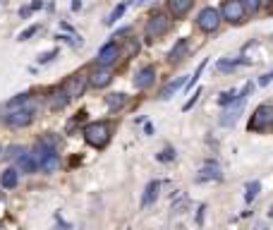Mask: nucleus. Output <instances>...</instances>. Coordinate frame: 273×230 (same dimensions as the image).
Returning a JSON list of instances; mask_svg holds the SVG:
<instances>
[{
  "instance_id": "f257e3e1",
  "label": "nucleus",
  "mask_w": 273,
  "mask_h": 230,
  "mask_svg": "<svg viewBox=\"0 0 273 230\" xmlns=\"http://www.w3.org/2000/svg\"><path fill=\"white\" fill-rule=\"evenodd\" d=\"M84 139H87V144H91L94 149H106L110 142V125L108 122H89L87 127H84Z\"/></svg>"
},
{
  "instance_id": "c756f323",
  "label": "nucleus",
  "mask_w": 273,
  "mask_h": 230,
  "mask_svg": "<svg viewBox=\"0 0 273 230\" xmlns=\"http://www.w3.org/2000/svg\"><path fill=\"white\" fill-rule=\"evenodd\" d=\"M36 32H39V24H32V27H29V29H24V32L20 34L17 39H20V41H29V39H32Z\"/></svg>"
},
{
  "instance_id": "cd10ccee",
  "label": "nucleus",
  "mask_w": 273,
  "mask_h": 230,
  "mask_svg": "<svg viewBox=\"0 0 273 230\" xmlns=\"http://www.w3.org/2000/svg\"><path fill=\"white\" fill-rule=\"evenodd\" d=\"M156 161H161V163H168V161H175V151L173 149H163L161 153H156Z\"/></svg>"
},
{
  "instance_id": "4c0bfd02",
  "label": "nucleus",
  "mask_w": 273,
  "mask_h": 230,
  "mask_svg": "<svg viewBox=\"0 0 273 230\" xmlns=\"http://www.w3.org/2000/svg\"><path fill=\"white\" fill-rule=\"evenodd\" d=\"M132 3H134L137 8H144V5H146V3H151V0H132Z\"/></svg>"
},
{
  "instance_id": "aec40b11",
  "label": "nucleus",
  "mask_w": 273,
  "mask_h": 230,
  "mask_svg": "<svg viewBox=\"0 0 273 230\" xmlns=\"http://www.w3.org/2000/svg\"><path fill=\"white\" fill-rule=\"evenodd\" d=\"M3 187L5 189H12V187H17L20 182V170H15V168H8V170H3Z\"/></svg>"
},
{
  "instance_id": "6ab92c4d",
  "label": "nucleus",
  "mask_w": 273,
  "mask_h": 230,
  "mask_svg": "<svg viewBox=\"0 0 273 230\" xmlns=\"http://www.w3.org/2000/svg\"><path fill=\"white\" fill-rule=\"evenodd\" d=\"M187 84V77H177L175 82H170V84H165V89L161 91V101H168L173 99V94L177 91V89H182Z\"/></svg>"
},
{
  "instance_id": "c9c22d12",
  "label": "nucleus",
  "mask_w": 273,
  "mask_h": 230,
  "mask_svg": "<svg viewBox=\"0 0 273 230\" xmlns=\"http://www.w3.org/2000/svg\"><path fill=\"white\" fill-rule=\"evenodd\" d=\"M72 10H75V12L82 10V0H72Z\"/></svg>"
},
{
  "instance_id": "a19ab883",
  "label": "nucleus",
  "mask_w": 273,
  "mask_h": 230,
  "mask_svg": "<svg viewBox=\"0 0 273 230\" xmlns=\"http://www.w3.org/2000/svg\"><path fill=\"white\" fill-rule=\"evenodd\" d=\"M256 230H268V228H266V225H259V228H256Z\"/></svg>"
},
{
  "instance_id": "ea45409f",
  "label": "nucleus",
  "mask_w": 273,
  "mask_h": 230,
  "mask_svg": "<svg viewBox=\"0 0 273 230\" xmlns=\"http://www.w3.org/2000/svg\"><path fill=\"white\" fill-rule=\"evenodd\" d=\"M5 3H8V0H0V10H3V8H5Z\"/></svg>"
},
{
  "instance_id": "58836bf2",
  "label": "nucleus",
  "mask_w": 273,
  "mask_h": 230,
  "mask_svg": "<svg viewBox=\"0 0 273 230\" xmlns=\"http://www.w3.org/2000/svg\"><path fill=\"white\" fill-rule=\"evenodd\" d=\"M144 132H146V134H153V125H149V122H146V127H144Z\"/></svg>"
},
{
  "instance_id": "ddd939ff",
  "label": "nucleus",
  "mask_w": 273,
  "mask_h": 230,
  "mask_svg": "<svg viewBox=\"0 0 273 230\" xmlns=\"http://www.w3.org/2000/svg\"><path fill=\"white\" fill-rule=\"evenodd\" d=\"M70 94H67V89L65 87H60V89H55L53 94L48 96V106H51V110H63L70 103Z\"/></svg>"
},
{
  "instance_id": "dca6fc26",
  "label": "nucleus",
  "mask_w": 273,
  "mask_h": 230,
  "mask_svg": "<svg viewBox=\"0 0 273 230\" xmlns=\"http://www.w3.org/2000/svg\"><path fill=\"white\" fill-rule=\"evenodd\" d=\"M17 168L22 170V173H36L39 170V165H36V158H34V153L24 151L20 158H17Z\"/></svg>"
},
{
  "instance_id": "39448f33",
  "label": "nucleus",
  "mask_w": 273,
  "mask_h": 230,
  "mask_svg": "<svg viewBox=\"0 0 273 230\" xmlns=\"http://www.w3.org/2000/svg\"><path fill=\"white\" fill-rule=\"evenodd\" d=\"M249 132H273V106H259L249 118Z\"/></svg>"
},
{
  "instance_id": "c85d7f7f",
  "label": "nucleus",
  "mask_w": 273,
  "mask_h": 230,
  "mask_svg": "<svg viewBox=\"0 0 273 230\" xmlns=\"http://www.w3.org/2000/svg\"><path fill=\"white\" fill-rule=\"evenodd\" d=\"M122 15H125V5H118V8H115V10L110 12V17L108 20H106V24H115L118 22V20H120Z\"/></svg>"
},
{
  "instance_id": "b1692460",
  "label": "nucleus",
  "mask_w": 273,
  "mask_h": 230,
  "mask_svg": "<svg viewBox=\"0 0 273 230\" xmlns=\"http://www.w3.org/2000/svg\"><path fill=\"white\" fill-rule=\"evenodd\" d=\"M39 144H44V146H48V149H60V134H53V132H48V134H44L41 139H39Z\"/></svg>"
},
{
  "instance_id": "79ce46f5",
  "label": "nucleus",
  "mask_w": 273,
  "mask_h": 230,
  "mask_svg": "<svg viewBox=\"0 0 273 230\" xmlns=\"http://www.w3.org/2000/svg\"><path fill=\"white\" fill-rule=\"evenodd\" d=\"M271 8H273V0H271Z\"/></svg>"
},
{
  "instance_id": "423d86ee",
  "label": "nucleus",
  "mask_w": 273,
  "mask_h": 230,
  "mask_svg": "<svg viewBox=\"0 0 273 230\" xmlns=\"http://www.w3.org/2000/svg\"><path fill=\"white\" fill-rule=\"evenodd\" d=\"M220 17L230 24H242L244 17H247V5H244V0H223Z\"/></svg>"
},
{
  "instance_id": "72a5a7b5",
  "label": "nucleus",
  "mask_w": 273,
  "mask_h": 230,
  "mask_svg": "<svg viewBox=\"0 0 273 230\" xmlns=\"http://www.w3.org/2000/svg\"><path fill=\"white\" fill-rule=\"evenodd\" d=\"M199 96H201V91H197V94H194L192 99L187 101V103H185V108H182V110H189V108H192V106H194V103H197V101H199Z\"/></svg>"
},
{
  "instance_id": "a211bd4d",
  "label": "nucleus",
  "mask_w": 273,
  "mask_h": 230,
  "mask_svg": "<svg viewBox=\"0 0 273 230\" xmlns=\"http://www.w3.org/2000/svg\"><path fill=\"white\" fill-rule=\"evenodd\" d=\"M187 51H189V41H187V39H180V41L173 46V51H170L168 58H170L173 63H180V60L187 55Z\"/></svg>"
},
{
  "instance_id": "f8f14e48",
  "label": "nucleus",
  "mask_w": 273,
  "mask_h": 230,
  "mask_svg": "<svg viewBox=\"0 0 273 230\" xmlns=\"http://www.w3.org/2000/svg\"><path fill=\"white\" fill-rule=\"evenodd\" d=\"M153 79H156V70H153L151 65H146L137 72V77H134V87L139 89V91H144V89H149L153 84Z\"/></svg>"
},
{
  "instance_id": "f03ea898",
  "label": "nucleus",
  "mask_w": 273,
  "mask_h": 230,
  "mask_svg": "<svg viewBox=\"0 0 273 230\" xmlns=\"http://www.w3.org/2000/svg\"><path fill=\"white\" fill-rule=\"evenodd\" d=\"M251 89H254V84L251 82H247L244 84V89L240 91V96H237V101L230 106L223 115H220V125L223 127H235L237 125V120H240V115H242V110H244V101H247V96L251 94Z\"/></svg>"
},
{
  "instance_id": "5701e85b",
  "label": "nucleus",
  "mask_w": 273,
  "mask_h": 230,
  "mask_svg": "<svg viewBox=\"0 0 273 230\" xmlns=\"http://www.w3.org/2000/svg\"><path fill=\"white\" fill-rule=\"evenodd\" d=\"M106 103H108L110 110H120L127 103V96L125 94H110V96H106Z\"/></svg>"
},
{
  "instance_id": "7c9ffc66",
  "label": "nucleus",
  "mask_w": 273,
  "mask_h": 230,
  "mask_svg": "<svg viewBox=\"0 0 273 230\" xmlns=\"http://www.w3.org/2000/svg\"><path fill=\"white\" fill-rule=\"evenodd\" d=\"M55 55H58V51H48V53H41L39 58H36V60H39V65H48V63L53 60Z\"/></svg>"
},
{
  "instance_id": "bb28decb",
  "label": "nucleus",
  "mask_w": 273,
  "mask_h": 230,
  "mask_svg": "<svg viewBox=\"0 0 273 230\" xmlns=\"http://www.w3.org/2000/svg\"><path fill=\"white\" fill-rule=\"evenodd\" d=\"M206 63H208V60H201V65L197 67V72H194V75H192L189 79H187V84H185L187 89H192V87H194V84L199 82V77H201V72H204V67H206Z\"/></svg>"
},
{
  "instance_id": "4468645a",
  "label": "nucleus",
  "mask_w": 273,
  "mask_h": 230,
  "mask_svg": "<svg viewBox=\"0 0 273 230\" xmlns=\"http://www.w3.org/2000/svg\"><path fill=\"white\" fill-rule=\"evenodd\" d=\"M192 5H194V0H168V10L175 20H182L187 12L192 10Z\"/></svg>"
},
{
  "instance_id": "2f4dec72",
  "label": "nucleus",
  "mask_w": 273,
  "mask_h": 230,
  "mask_svg": "<svg viewBox=\"0 0 273 230\" xmlns=\"http://www.w3.org/2000/svg\"><path fill=\"white\" fill-rule=\"evenodd\" d=\"M244 5H247V12H259V8H261V0H244Z\"/></svg>"
},
{
  "instance_id": "f3484780",
  "label": "nucleus",
  "mask_w": 273,
  "mask_h": 230,
  "mask_svg": "<svg viewBox=\"0 0 273 230\" xmlns=\"http://www.w3.org/2000/svg\"><path fill=\"white\" fill-rule=\"evenodd\" d=\"M158 189H161V182H158V180H151V182L146 185V189H144L142 206H151L153 201H156V197H158Z\"/></svg>"
},
{
  "instance_id": "9b49d317",
  "label": "nucleus",
  "mask_w": 273,
  "mask_h": 230,
  "mask_svg": "<svg viewBox=\"0 0 273 230\" xmlns=\"http://www.w3.org/2000/svg\"><path fill=\"white\" fill-rule=\"evenodd\" d=\"M220 177H223V173H220V165H218V163H211V161H208V163L204 165L201 170H199V175L194 177V180H197L199 185H201V182H218Z\"/></svg>"
},
{
  "instance_id": "473e14b6",
  "label": "nucleus",
  "mask_w": 273,
  "mask_h": 230,
  "mask_svg": "<svg viewBox=\"0 0 273 230\" xmlns=\"http://www.w3.org/2000/svg\"><path fill=\"white\" fill-rule=\"evenodd\" d=\"M271 82H273V70H271V72H266V75H261V79H259V84H261V87L271 84Z\"/></svg>"
},
{
  "instance_id": "a878e982",
  "label": "nucleus",
  "mask_w": 273,
  "mask_h": 230,
  "mask_svg": "<svg viewBox=\"0 0 273 230\" xmlns=\"http://www.w3.org/2000/svg\"><path fill=\"white\" fill-rule=\"evenodd\" d=\"M237 96H240V94H237V89H230V91H223V94H220V99H218V103H220V106H228V103H235V101H237Z\"/></svg>"
},
{
  "instance_id": "2eb2a0df",
  "label": "nucleus",
  "mask_w": 273,
  "mask_h": 230,
  "mask_svg": "<svg viewBox=\"0 0 273 230\" xmlns=\"http://www.w3.org/2000/svg\"><path fill=\"white\" fill-rule=\"evenodd\" d=\"M110 82H113V72H110L108 67H99L94 75L89 77V84H91V87H96V89L108 87Z\"/></svg>"
},
{
  "instance_id": "393cba45",
  "label": "nucleus",
  "mask_w": 273,
  "mask_h": 230,
  "mask_svg": "<svg viewBox=\"0 0 273 230\" xmlns=\"http://www.w3.org/2000/svg\"><path fill=\"white\" fill-rule=\"evenodd\" d=\"M249 60H220L218 63V70L220 72H230V70H235V67H240V65H247Z\"/></svg>"
},
{
  "instance_id": "412c9836",
  "label": "nucleus",
  "mask_w": 273,
  "mask_h": 230,
  "mask_svg": "<svg viewBox=\"0 0 273 230\" xmlns=\"http://www.w3.org/2000/svg\"><path fill=\"white\" fill-rule=\"evenodd\" d=\"M259 192H261V182H259V180H251V182H247V187H244V201H247V204L256 201Z\"/></svg>"
},
{
  "instance_id": "0eeeda50",
  "label": "nucleus",
  "mask_w": 273,
  "mask_h": 230,
  "mask_svg": "<svg viewBox=\"0 0 273 230\" xmlns=\"http://www.w3.org/2000/svg\"><path fill=\"white\" fill-rule=\"evenodd\" d=\"M34 115H36V108H34L32 103L29 106H24V108H17V110H10L8 115H5V122L15 127V130H20V127H27V125H32L34 122Z\"/></svg>"
},
{
  "instance_id": "4be33fe9",
  "label": "nucleus",
  "mask_w": 273,
  "mask_h": 230,
  "mask_svg": "<svg viewBox=\"0 0 273 230\" xmlns=\"http://www.w3.org/2000/svg\"><path fill=\"white\" fill-rule=\"evenodd\" d=\"M29 103H32V96H29V94H20V96H15L12 101H8V103H5V108L17 110V108H24V106H29Z\"/></svg>"
},
{
  "instance_id": "1a4fd4ad",
  "label": "nucleus",
  "mask_w": 273,
  "mask_h": 230,
  "mask_svg": "<svg viewBox=\"0 0 273 230\" xmlns=\"http://www.w3.org/2000/svg\"><path fill=\"white\" fill-rule=\"evenodd\" d=\"M87 84H89V77H84V75H79V72H77V75H72L70 79H67L63 87H65L67 94L75 99V96H82V94L87 91Z\"/></svg>"
},
{
  "instance_id": "7ed1b4c3",
  "label": "nucleus",
  "mask_w": 273,
  "mask_h": 230,
  "mask_svg": "<svg viewBox=\"0 0 273 230\" xmlns=\"http://www.w3.org/2000/svg\"><path fill=\"white\" fill-rule=\"evenodd\" d=\"M32 153H34V158H36V165H39L41 173H55L60 168V156H58L55 149H48L44 144H36V149Z\"/></svg>"
},
{
  "instance_id": "9d476101",
  "label": "nucleus",
  "mask_w": 273,
  "mask_h": 230,
  "mask_svg": "<svg viewBox=\"0 0 273 230\" xmlns=\"http://www.w3.org/2000/svg\"><path fill=\"white\" fill-rule=\"evenodd\" d=\"M118 55H120V46L115 44V41H110V44H106L99 51V58H96V60H99L101 67H108L118 60Z\"/></svg>"
},
{
  "instance_id": "6e6552de",
  "label": "nucleus",
  "mask_w": 273,
  "mask_h": 230,
  "mask_svg": "<svg viewBox=\"0 0 273 230\" xmlns=\"http://www.w3.org/2000/svg\"><path fill=\"white\" fill-rule=\"evenodd\" d=\"M220 10H216V8H204V10L199 12V17H197V27L201 29V32H216L220 27Z\"/></svg>"
},
{
  "instance_id": "f704fd0d",
  "label": "nucleus",
  "mask_w": 273,
  "mask_h": 230,
  "mask_svg": "<svg viewBox=\"0 0 273 230\" xmlns=\"http://www.w3.org/2000/svg\"><path fill=\"white\" fill-rule=\"evenodd\" d=\"M32 5H27V8H20V17H29V15H32Z\"/></svg>"
},
{
  "instance_id": "20e7f679",
  "label": "nucleus",
  "mask_w": 273,
  "mask_h": 230,
  "mask_svg": "<svg viewBox=\"0 0 273 230\" xmlns=\"http://www.w3.org/2000/svg\"><path fill=\"white\" fill-rule=\"evenodd\" d=\"M170 24H173L170 15L156 12V15L149 17V22H146V27H144V34H146L149 41H156V39H161V36H165V34L170 32Z\"/></svg>"
},
{
  "instance_id": "e433bc0d",
  "label": "nucleus",
  "mask_w": 273,
  "mask_h": 230,
  "mask_svg": "<svg viewBox=\"0 0 273 230\" xmlns=\"http://www.w3.org/2000/svg\"><path fill=\"white\" fill-rule=\"evenodd\" d=\"M39 8H44V0H34L32 3V10H39Z\"/></svg>"
}]
</instances>
